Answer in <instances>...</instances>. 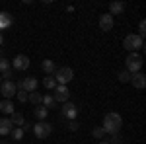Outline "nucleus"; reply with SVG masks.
I'll list each match as a JSON object with an SVG mask.
<instances>
[{
  "mask_svg": "<svg viewBox=\"0 0 146 144\" xmlns=\"http://www.w3.org/2000/svg\"><path fill=\"white\" fill-rule=\"evenodd\" d=\"M121 127H123V117L119 115V113H107L105 117H103V125H101V129L105 131V134H115L121 131Z\"/></svg>",
  "mask_w": 146,
  "mask_h": 144,
  "instance_id": "f257e3e1",
  "label": "nucleus"
},
{
  "mask_svg": "<svg viewBox=\"0 0 146 144\" xmlns=\"http://www.w3.org/2000/svg\"><path fill=\"white\" fill-rule=\"evenodd\" d=\"M140 68H142V56L138 53H129L125 60V70L129 74H136V72H140Z\"/></svg>",
  "mask_w": 146,
  "mask_h": 144,
  "instance_id": "f03ea898",
  "label": "nucleus"
},
{
  "mask_svg": "<svg viewBox=\"0 0 146 144\" xmlns=\"http://www.w3.org/2000/svg\"><path fill=\"white\" fill-rule=\"evenodd\" d=\"M123 47L129 51V53H136L138 49H142V47H144V39H142L140 35H136V33H131V35H127V37H125Z\"/></svg>",
  "mask_w": 146,
  "mask_h": 144,
  "instance_id": "7ed1b4c3",
  "label": "nucleus"
},
{
  "mask_svg": "<svg viewBox=\"0 0 146 144\" xmlns=\"http://www.w3.org/2000/svg\"><path fill=\"white\" fill-rule=\"evenodd\" d=\"M72 78H74V70H72L70 66H62V68L56 70L55 80H56L58 86H66L68 82H72Z\"/></svg>",
  "mask_w": 146,
  "mask_h": 144,
  "instance_id": "20e7f679",
  "label": "nucleus"
},
{
  "mask_svg": "<svg viewBox=\"0 0 146 144\" xmlns=\"http://www.w3.org/2000/svg\"><path fill=\"white\" fill-rule=\"evenodd\" d=\"M51 133H53V125L47 121H39L37 125H33V134L37 136V138H49L51 136Z\"/></svg>",
  "mask_w": 146,
  "mask_h": 144,
  "instance_id": "39448f33",
  "label": "nucleus"
},
{
  "mask_svg": "<svg viewBox=\"0 0 146 144\" xmlns=\"http://www.w3.org/2000/svg\"><path fill=\"white\" fill-rule=\"evenodd\" d=\"M16 84L12 82V80H2V84H0V94L4 96V100H12L14 96H16Z\"/></svg>",
  "mask_w": 146,
  "mask_h": 144,
  "instance_id": "423d86ee",
  "label": "nucleus"
},
{
  "mask_svg": "<svg viewBox=\"0 0 146 144\" xmlns=\"http://www.w3.org/2000/svg\"><path fill=\"white\" fill-rule=\"evenodd\" d=\"M37 78L29 76V78H23V80H20L18 84H16V88L18 90H23V92H27V94H31V92H35L37 90Z\"/></svg>",
  "mask_w": 146,
  "mask_h": 144,
  "instance_id": "0eeeda50",
  "label": "nucleus"
},
{
  "mask_svg": "<svg viewBox=\"0 0 146 144\" xmlns=\"http://www.w3.org/2000/svg\"><path fill=\"white\" fill-rule=\"evenodd\" d=\"M76 115H78L76 105H74V103H70V101H66V103L62 105V109H60V117H62V119H66V121H76Z\"/></svg>",
  "mask_w": 146,
  "mask_h": 144,
  "instance_id": "6e6552de",
  "label": "nucleus"
},
{
  "mask_svg": "<svg viewBox=\"0 0 146 144\" xmlns=\"http://www.w3.org/2000/svg\"><path fill=\"white\" fill-rule=\"evenodd\" d=\"M53 98H55L56 103H66L68 98H70V90H68V86H58V84H56Z\"/></svg>",
  "mask_w": 146,
  "mask_h": 144,
  "instance_id": "1a4fd4ad",
  "label": "nucleus"
},
{
  "mask_svg": "<svg viewBox=\"0 0 146 144\" xmlns=\"http://www.w3.org/2000/svg\"><path fill=\"white\" fill-rule=\"evenodd\" d=\"M12 66L16 68V70H25V68H29V58H27L25 55L14 56V60H12Z\"/></svg>",
  "mask_w": 146,
  "mask_h": 144,
  "instance_id": "9d476101",
  "label": "nucleus"
},
{
  "mask_svg": "<svg viewBox=\"0 0 146 144\" xmlns=\"http://www.w3.org/2000/svg\"><path fill=\"white\" fill-rule=\"evenodd\" d=\"M113 25H115V22H113V16H111V14H103V16H100V27H101V31H111Z\"/></svg>",
  "mask_w": 146,
  "mask_h": 144,
  "instance_id": "9b49d317",
  "label": "nucleus"
},
{
  "mask_svg": "<svg viewBox=\"0 0 146 144\" xmlns=\"http://www.w3.org/2000/svg\"><path fill=\"white\" fill-rule=\"evenodd\" d=\"M131 84H133L136 90H144V88H146V76L142 74V72L131 74Z\"/></svg>",
  "mask_w": 146,
  "mask_h": 144,
  "instance_id": "f8f14e48",
  "label": "nucleus"
},
{
  "mask_svg": "<svg viewBox=\"0 0 146 144\" xmlns=\"http://www.w3.org/2000/svg\"><path fill=\"white\" fill-rule=\"evenodd\" d=\"M12 123H10V119H6V117H2L0 119V136H8V134L12 133Z\"/></svg>",
  "mask_w": 146,
  "mask_h": 144,
  "instance_id": "ddd939ff",
  "label": "nucleus"
},
{
  "mask_svg": "<svg viewBox=\"0 0 146 144\" xmlns=\"http://www.w3.org/2000/svg\"><path fill=\"white\" fill-rule=\"evenodd\" d=\"M10 123H12V127H14V125H16V127H25V117H23L22 113H18V111H14V113H12L10 115Z\"/></svg>",
  "mask_w": 146,
  "mask_h": 144,
  "instance_id": "4468645a",
  "label": "nucleus"
},
{
  "mask_svg": "<svg viewBox=\"0 0 146 144\" xmlns=\"http://www.w3.org/2000/svg\"><path fill=\"white\" fill-rule=\"evenodd\" d=\"M41 68L47 72V76H53V72H56V64L51 60V58H45V60L41 62Z\"/></svg>",
  "mask_w": 146,
  "mask_h": 144,
  "instance_id": "2eb2a0df",
  "label": "nucleus"
},
{
  "mask_svg": "<svg viewBox=\"0 0 146 144\" xmlns=\"http://www.w3.org/2000/svg\"><path fill=\"white\" fill-rule=\"evenodd\" d=\"M125 12V2H111L109 4V14L111 16H119Z\"/></svg>",
  "mask_w": 146,
  "mask_h": 144,
  "instance_id": "dca6fc26",
  "label": "nucleus"
},
{
  "mask_svg": "<svg viewBox=\"0 0 146 144\" xmlns=\"http://www.w3.org/2000/svg\"><path fill=\"white\" fill-rule=\"evenodd\" d=\"M0 111L2 113H6V115H12L14 113V103H12V100H2L0 101Z\"/></svg>",
  "mask_w": 146,
  "mask_h": 144,
  "instance_id": "f3484780",
  "label": "nucleus"
},
{
  "mask_svg": "<svg viewBox=\"0 0 146 144\" xmlns=\"http://www.w3.org/2000/svg\"><path fill=\"white\" fill-rule=\"evenodd\" d=\"M43 107L45 109H55V105H56V101H55V98H53V94H47V96H43Z\"/></svg>",
  "mask_w": 146,
  "mask_h": 144,
  "instance_id": "a211bd4d",
  "label": "nucleus"
},
{
  "mask_svg": "<svg viewBox=\"0 0 146 144\" xmlns=\"http://www.w3.org/2000/svg\"><path fill=\"white\" fill-rule=\"evenodd\" d=\"M33 115L37 117V119H39V121H45L47 115H49V109H45L43 105H37V107L33 109Z\"/></svg>",
  "mask_w": 146,
  "mask_h": 144,
  "instance_id": "6ab92c4d",
  "label": "nucleus"
},
{
  "mask_svg": "<svg viewBox=\"0 0 146 144\" xmlns=\"http://www.w3.org/2000/svg\"><path fill=\"white\" fill-rule=\"evenodd\" d=\"M10 23H12V16L8 14V12H2V14H0V29L8 27Z\"/></svg>",
  "mask_w": 146,
  "mask_h": 144,
  "instance_id": "aec40b11",
  "label": "nucleus"
},
{
  "mask_svg": "<svg viewBox=\"0 0 146 144\" xmlns=\"http://www.w3.org/2000/svg\"><path fill=\"white\" fill-rule=\"evenodd\" d=\"M27 101H31V103H35V105H39V103L43 101V96L35 90V92H31V94H27Z\"/></svg>",
  "mask_w": 146,
  "mask_h": 144,
  "instance_id": "412c9836",
  "label": "nucleus"
},
{
  "mask_svg": "<svg viewBox=\"0 0 146 144\" xmlns=\"http://www.w3.org/2000/svg\"><path fill=\"white\" fill-rule=\"evenodd\" d=\"M23 134H25V131H23L22 127H16V129H12L10 136H12V140H22Z\"/></svg>",
  "mask_w": 146,
  "mask_h": 144,
  "instance_id": "4be33fe9",
  "label": "nucleus"
},
{
  "mask_svg": "<svg viewBox=\"0 0 146 144\" xmlns=\"http://www.w3.org/2000/svg\"><path fill=\"white\" fill-rule=\"evenodd\" d=\"M43 86H45L47 90H55V88H56V80H55V76H47L45 80H43Z\"/></svg>",
  "mask_w": 146,
  "mask_h": 144,
  "instance_id": "5701e85b",
  "label": "nucleus"
},
{
  "mask_svg": "<svg viewBox=\"0 0 146 144\" xmlns=\"http://www.w3.org/2000/svg\"><path fill=\"white\" fill-rule=\"evenodd\" d=\"M107 144H123V136L119 133H115V134H109V142Z\"/></svg>",
  "mask_w": 146,
  "mask_h": 144,
  "instance_id": "b1692460",
  "label": "nucleus"
},
{
  "mask_svg": "<svg viewBox=\"0 0 146 144\" xmlns=\"http://www.w3.org/2000/svg\"><path fill=\"white\" fill-rule=\"evenodd\" d=\"M117 78H119V82H131V74H129V72H127V70H121V72H119V74H117Z\"/></svg>",
  "mask_w": 146,
  "mask_h": 144,
  "instance_id": "393cba45",
  "label": "nucleus"
},
{
  "mask_svg": "<svg viewBox=\"0 0 146 144\" xmlns=\"http://www.w3.org/2000/svg\"><path fill=\"white\" fill-rule=\"evenodd\" d=\"M92 136H94V138H103V136H105V131H103L101 127H96V129L92 131Z\"/></svg>",
  "mask_w": 146,
  "mask_h": 144,
  "instance_id": "a878e982",
  "label": "nucleus"
},
{
  "mask_svg": "<svg viewBox=\"0 0 146 144\" xmlns=\"http://www.w3.org/2000/svg\"><path fill=\"white\" fill-rule=\"evenodd\" d=\"M6 70H10V60L0 58V72H6Z\"/></svg>",
  "mask_w": 146,
  "mask_h": 144,
  "instance_id": "bb28decb",
  "label": "nucleus"
},
{
  "mask_svg": "<svg viewBox=\"0 0 146 144\" xmlns=\"http://www.w3.org/2000/svg\"><path fill=\"white\" fill-rule=\"evenodd\" d=\"M136 35H140V37L144 39V35H146V22H144V20L138 23V33H136Z\"/></svg>",
  "mask_w": 146,
  "mask_h": 144,
  "instance_id": "cd10ccee",
  "label": "nucleus"
},
{
  "mask_svg": "<svg viewBox=\"0 0 146 144\" xmlns=\"http://www.w3.org/2000/svg\"><path fill=\"white\" fill-rule=\"evenodd\" d=\"M16 96H18V100L22 101V103L27 101V92H23V90H18V92H16Z\"/></svg>",
  "mask_w": 146,
  "mask_h": 144,
  "instance_id": "c85d7f7f",
  "label": "nucleus"
},
{
  "mask_svg": "<svg viewBox=\"0 0 146 144\" xmlns=\"http://www.w3.org/2000/svg\"><path fill=\"white\" fill-rule=\"evenodd\" d=\"M68 129H70V131H78V129H80V123L78 121H68Z\"/></svg>",
  "mask_w": 146,
  "mask_h": 144,
  "instance_id": "c756f323",
  "label": "nucleus"
},
{
  "mask_svg": "<svg viewBox=\"0 0 146 144\" xmlns=\"http://www.w3.org/2000/svg\"><path fill=\"white\" fill-rule=\"evenodd\" d=\"M0 78H4V80H12V70H6V72H2V76Z\"/></svg>",
  "mask_w": 146,
  "mask_h": 144,
  "instance_id": "7c9ffc66",
  "label": "nucleus"
},
{
  "mask_svg": "<svg viewBox=\"0 0 146 144\" xmlns=\"http://www.w3.org/2000/svg\"><path fill=\"white\" fill-rule=\"evenodd\" d=\"M0 144H8V140H2V142H0Z\"/></svg>",
  "mask_w": 146,
  "mask_h": 144,
  "instance_id": "2f4dec72",
  "label": "nucleus"
},
{
  "mask_svg": "<svg viewBox=\"0 0 146 144\" xmlns=\"http://www.w3.org/2000/svg\"><path fill=\"white\" fill-rule=\"evenodd\" d=\"M0 58H4V56H2V51H0Z\"/></svg>",
  "mask_w": 146,
  "mask_h": 144,
  "instance_id": "473e14b6",
  "label": "nucleus"
},
{
  "mask_svg": "<svg viewBox=\"0 0 146 144\" xmlns=\"http://www.w3.org/2000/svg\"><path fill=\"white\" fill-rule=\"evenodd\" d=\"M100 144H107V142H100Z\"/></svg>",
  "mask_w": 146,
  "mask_h": 144,
  "instance_id": "72a5a7b5",
  "label": "nucleus"
},
{
  "mask_svg": "<svg viewBox=\"0 0 146 144\" xmlns=\"http://www.w3.org/2000/svg\"><path fill=\"white\" fill-rule=\"evenodd\" d=\"M0 84H2V78H0Z\"/></svg>",
  "mask_w": 146,
  "mask_h": 144,
  "instance_id": "f704fd0d",
  "label": "nucleus"
}]
</instances>
